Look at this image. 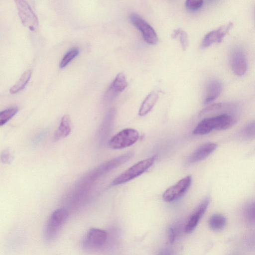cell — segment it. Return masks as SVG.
<instances>
[{
  "instance_id": "obj_5",
  "label": "cell",
  "mask_w": 255,
  "mask_h": 255,
  "mask_svg": "<svg viewBox=\"0 0 255 255\" xmlns=\"http://www.w3.org/2000/svg\"><path fill=\"white\" fill-rule=\"evenodd\" d=\"M139 137V133L137 130L127 128L112 136L109 141V145L115 149H123L134 144Z\"/></svg>"
},
{
  "instance_id": "obj_12",
  "label": "cell",
  "mask_w": 255,
  "mask_h": 255,
  "mask_svg": "<svg viewBox=\"0 0 255 255\" xmlns=\"http://www.w3.org/2000/svg\"><path fill=\"white\" fill-rule=\"evenodd\" d=\"M222 90V83L217 79H211L206 83L203 103L204 105L211 103L220 95Z\"/></svg>"
},
{
  "instance_id": "obj_10",
  "label": "cell",
  "mask_w": 255,
  "mask_h": 255,
  "mask_svg": "<svg viewBox=\"0 0 255 255\" xmlns=\"http://www.w3.org/2000/svg\"><path fill=\"white\" fill-rule=\"evenodd\" d=\"M230 64L233 72L237 76L244 75L247 70L248 62L244 49L240 46H235L230 55Z\"/></svg>"
},
{
  "instance_id": "obj_8",
  "label": "cell",
  "mask_w": 255,
  "mask_h": 255,
  "mask_svg": "<svg viewBox=\"0 0 255 255\" xmlns=\"http://www.w3.org/2000/svg\"><path fill=\"white\" fill-rule=\"evenodd\" d=\"M131 23L141 33L144 40L148 44L154 45L158 41L157 35L153 28L143 18L137 14L129 15Z\"/></svg>"
},
{
  "instance_id": "obj_29",
  "label": "cell",
  "mask_w": 255,
  "mask_h": 255,
  "mask_svg": "<svg viewBox=\"0 0 255 255\" xmlns=\"http://www.w3.org/2000/svg\"><path fill=\"white\" fill-rule=\"evenodd\" d=\"M159 255H171L170 252L168 250H164L160 253Z\"/></svg>"
},
{
  "instance_id": "obj_21",
  "label": "cell",
  "mask_w": 255,
  "mask_h": 255,
  "mask_svg": "<svg viewBox=\"0 0 255 255\" xmlns=\"http://www.w3.org/2000/svg\"><path fill=\"white\" fill-rule=\"evenodd\" d=\"M239 136L244 140H249L255 138V121L245 126L240 131Z\"/></svg>"
},
{
  "instance_id": "obj_9",
  "label": "cell",
  "mask_w": 255,
  "mask_h": 255,
  "mask_svg": "<svg viewBox=\"0 0 255 255\" xmlns=\"http://www.w3.org/2000/svg\"><path fill=\"white\" fill-rule=\"evenodd\" d=\"M107 239V234L105 231L92 228L84 237L82 246L86 250L93 251L102 247Z\"/></svg>"
},
{
  "instance_id": "obj_14",
  "label": "cell",
  "mask_w": 255,
  "mask_h": 255,
  "mask_svg": "<svg viewBox=\"0 0 255 255\" xmlns=\"http://www.w3.org/2000/svg\"><path fill=\"white\" fill-rule=\"evenodd\" d=\"M209 202L210 199L208 197H207L200 204L187 222L185 229L186 233L191 232L196 228L200 218L203 216L207 210Z\"/></svg>"
},
{
  "instance_id": "obj_16",
  "label": "cell",
  "mask_w": 255,
  "mask_h": 255,
  "mask_svg": "<svg viewBox=\"0 0 255 255\" xmlns=\"http://www.w3.org/2000/svg\"><path fill=\"white\" fill-rule=\"evenodd\" d=\"M71 130V123L70 117L68 115H64L59 126L54 134V139L58 140L68 136Z\"/></svg>"
},
{
  "instance_id": "obj_13",
  "label": "cell",
  "mask_w": 255,
  "mask_h": 255,
  "mask_svg": "<svg viewBox=\"0 0 255 255\" xmlns=\"http://www.w3.org/2000/svg\"><path fill=\"white\" fill-rule=\"evenodd\" d=\"M217 146L216 143L212 142L201 145L189 156L188 163H194L203 160L214 151Z\"/></svg>"
},
{
  "instance_id": "obj_6",
  "label": "cell",
  "mask_w": 255,
  "mask_h": 255,
  "mask_svg": "<svg viewBox=\"0 0 255 255\" xmlns=\"http://www.w3.org/2000/svg\"><path fill=\"white\" fill-rule=\"evenodd\" d=\"M192 180V176L189 175L168 188L162 195L163 200L167 202H171L181 198L190 187Z\"/></svg>"
},
{
  "instance_id": "obj_27",
  "label": "cell",
  "mask_w": 255,
  "mask_h": 255,
  "mask_svg": "<svg viewBox=\"0 0 255 255\" xmlns=\"http://www.w3.org/2000/svg\"><path fill=\"white\" fill-rule=\"evenodd\" d=\"M0 159L3 163H9L12 159L10 151L7 149L3 150L0 154Z\"/></svg>"
},
{
  "instance_id": "obj_1",
  "label": "cell",
  "mask_w": 255,
  "mask_h": 255,
  "mask_svg": "<svg viewBox=\"0 0 255 255\" xmlns=\"http://www.w3.org/2000/svg\"><path fill=\"white\" fill-rule=\"evenodd\" d=\"M237 122L236 118L230 114L223 113L203 119L194 128V134L204 135L213 130H225L233 126Z\"/></svg>"
},
{
  "instance_id": "obj_3",
  "label": "cell",
  "mask_w": 255,
  "mask_h": 255,
  "mask_svg": "<svg viewBox=\"0 0 255 255\" xmlns=\"http://www.w3.org/2000/svg\"><path fill=\"white\" fill-rule=\"evenodd\" d=\"M156 158V155H153L138 161L114 179L111 185L122 184L137 177L152 166Z\"/></svg>"
},
{
  "instance_id": "obj_2",
  "label": "cell",
  "mask_w": 255,
  "mask_h": 255,
  "mask_svg": "<svg viewBox=\"0 0 255 255\" xmlns=\"http://www.w3.org/2000/svg\"><path fill=\"white\" fill-rule=\"evenodd\" d=\"M68 217V212L64 208L58 209L52 212L44 228L43 236L46 242H50L56 238Z\"/></svg>"
},
{
  "instance_id": "obj_17",
  "label": "cell",
  "mask_w": 255,
  "mask_h": 255,
  "mask_svg": "<svg viewBox=\"0 0 255 255\" xmlns=\"http://www.w3.org/2000/svg\"><path fill=\"white\" fill-rule=\"evenodd\" d=\"M158 99V94L156 92L153 91L148 94L141 104L138 115L143 116L147 114L154 106Z\"/></svg>"
},
{
  "instance_id": "obj_25",
  "label": "cell",
  "mask_w": 255,
  "mask_h": 255,
  "mask_svg": "<svg viewBox=\"0 0 255 255\" xmlns=\"http://www.w3.org/2000/svg\"><path fill=\"white\" fill-rule=\"evenodd\" d=\"M203 5L202 0H187L185 2V6L187 9L191 11H196L200 9Z\"/></svg>"
},
{
  "instance_id": "obj_24",
  "label": "cell",
  "mask_w": 255,
  "mask_h": 255,
  "mask_svg": "<svg viewBox=\"0 0 255 255\" xmlns=\"http://www.w3.org/2000/svg\"><path fill=\"white\" fill-rule=\"evenodd\" d=\"M244 215L247 222L255 224V201L247 204L244 210Z\"/></svg>"
},
{
  "instance_id": "obj_15",
  "label": "cell",
  "mask_w": 255,
  "mask_h": 255,
  "mask_svg": "<svg viewBox=\"0 0 255 255\" xmlns=\"http://www.w3.org/2000/svg\"><path fill=\"white\" fill-rule=\"evenodd\" d=\"M128 83L124 73H119L113 80L109 92L110 98H113L119 93L123 92L128 86Z\"/></svg>"
},
{
  "instance_id": "obj_23",
  "label": "cell",
  "mask_w": 255,
  "mask_h": 255,
  "mask_svg": "<svg viewBox=\"0 0 255 255\" xmlns=\"http://www.w3.org/2000/svg\"><path fill=\"white\" fill-rule=\"evenodd\" d=\"M80 51L78 47H73L68 50L64 55L59 64L61 68L65 67L79 54Z\"/></svg>"
},
{
  "instance_id": "obj_26",
  "label": "cell",
  "mask_w": 255,
  "mask_h": 255,
  "mask_svg": "<svg viewBox=\"0 0 255 255\" xmlns=\"http://www.w3.org/2000/svg\"><path fill=\"white\" fill-rule=\"evenodd\" d=\"M178 36L182 49L185 51L189 46V38L187 33L184 30L180 29Z\"/></svg>"
},
{
  "instance_id": "obj_18",
  "label": "cell",
  "mask_w": 255,
  "mask_h": 255,
  "mask_svg": "<svg viewBox=\"0 0 255 255\" xmlns=\"http://www.w3.org/2000/svg\"><path fill=\"white\" fill-rule=\"evenodd\" d=\"M31 76V71L30 70L24 72L18 81L9 89L11 94H15L23 90L27 85Z\"/></svg>"
},
{
  "instance_id": "obj_4",
  "label": "cell",
  "mask_w": 255,
  "mask_h": 255,
  "mask_svg": "<svg viewBox=\"0 0 255 255\" xmlns=\"http://www.w3.org/2000/svg\"><path fill=\"white\" fill-rule=\"evenodd\" d=\"M133 153L128 152L106 161L86 174L84 177L93 184L102 176L121 166L130 159Z\"/></svg>"
},
{
  "instance_id": "obj_19",
  "label": "cell",
  "mask_w": 255,
  "mask_h": 255,
  "mask_svg": "<svg viewBox=\"0 0 255 255\" xmlns=\"http://www.w3.org/2000/svg\"><path fill=\"white\" fill-rule=\"evenodd\" d=\"M226 224V219L224 216L220 214L213 215L209 219V225L214 231L223 229Z\"/></svg>"
},
{
  "instance_id": "obj_22",
  "label": "cell",
  "mask_w": 255,
  "mask_h": 255,
  "mask_svg": "<svg viewBox=\"0 0 255 255\" xmlns=\"http://www.w3.org/2000/svg\"><path fill=\"white\" fill-rule=\"evenodd\" d=\"M18 111L16 106L8 108L0 113V126H2L8 122Z\"/></svg>"
},
{
  "instance_id": "obj_7",
  "label": "cell",
  "mask_w": 255,
  "mask_h": 255,
  "mask_svg": "<svg viewBox=\"0 0 255 255\" xmlns=\"http://www.w3.org/2000/svg\"><path fill=\"white\" fill-rule=\"evenodd\" d=\"M20 20L25 27L35 31L38 26V18L29 4L25 0H15Z\"/></svg>"
},
{
  "instance_id": "obj_11",
  "label": "cell",
  "mask_w": 255,
  "mask_h": 255,
  "mask_svg": "<svg viewBox=\"0 0 255 255\" xmlns=\"http://www.w3.org/2000/svg\"><path fill=\"white\" fill-rule=\"evenodd\" d=\"M232 26L233 23L230 22L207 33L202 41L201 48H206L214 43L221 42Z\"/></svg>"
},
{
  "instance_id": "obj_28",
  "label": "cell",
  "mask_w": 255,
  "mask_h": 255,
  "mask_svg": "<svg viewBox=\"0 0 255 255\" xmlns=\"http://www.w3.org/2000/svg\"><path fill=\"white\" fill-rule=\"evenodd\" d=\"M176 236L175 231L174 228L170 227L168 230V239L171 243H172Z\"/></svg>"
},
{
  "instance_id": "obj_20",
  "label": "cell",
  "mask_w": 255,
  "mask_h": 255,
  "mask_svg": "<svg viewBox=\"0 0 255 255\" xmlns=\"http://www.w3.org/2000/svg\"><path fill=\"white\" fill-rule=\"evenodd\" d=\"M115 114V110L114 109H110L107 114L104 121H103L100 129H99V135L101 136L102 138H105V136H106L107 133H108L111 126L110 125L113 122Z\"/></svg>"
}]
</instances>
